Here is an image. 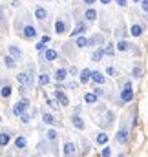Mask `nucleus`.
<instances>
[{
  "instance_id": "2eb2a0df",
  "label": "nucleus",
  "mask_w": 148,
  "mask_h": 157,
  "mask_svg": "<svg viewBox=\"0 0 148 157\" xmlns=\"http://www.w3.org/2000/svg\"><path fill=\"white\" fill-rule=\"evenodd\" d=\"M73 152H75V146H73V143H66V144H64V153H66V155H71Z\"/></svg>"
},
{
  "instance_id": "412c9836",
  "label": "nucleus",
  "mask_w": 148,
  "mask_h": 157,
  "mask_svg": "<svg viewBox=\"0 0 148 157\" xmlns=\"http://www.w3.org/2000/svg\"><path fill=\"white\" fill-rule=\"evenodd\" d=\"M15 146H17V148H24V146H26V139L24 137H17Z\"/></svg>"
},
{
  "instance_id": "f257e3e1",
  "label": "nucleus",
  "mask_w": 148,
  "mask_h": 157,
  "mask_svg": "<svg viewBox=\"0 0 148 157\" xmlns=\"http://www.w3.org/2000/svg\"><path fill=\"white\" fill-rule=\"evenodd\" d=\"M28 106H29L28 99H22V101H18V102L15 104V108H13V113H15V115H22V113H26Z\"/></svg>"
},
{
  "instance_id": "2f4dec72",
  "label": "nucleus",
  "mask_w": 148,
  "mask_h": 157,
  "mask_svg": "<svg viewBox=\"0 0 148 157\" xmlns=\"http://www.w3.org/2000/svg\"><path fill=\"white\" fill-rule=\"evenodd\" d=\"M35 48H37V51H42V49L46 48V42H42V40H40V42H38V44H37Z\"/></svg>"
},
{
  "instance_id": "a878e982",
  "label": "nucleus",
  "mask_w": 148,
  "mask_h": 157,
  "mask_svg": "<svg viewBox=\"0 0 148 157\" xmlns=\"http://www.w3.org/2000/svg\"><path fill=\"white\" fill-rule=\"evenodd\" d=\"M4 60H6V66L7 68H15V59L13 57H6Z\"/></svg>"
},
{
  "instance_id": "9d476101",
  "label": "nucleus",
  "mask_w": 148,
  "mask_h": 157,
  "mask_svg": "<svg viewBox=\"0 0 148 157\" xmlns=\"http://www.w3.org/2000/svg\"><path fill=\"white\" fill-rule=\"evenodd\" d=\"M46 15H48V13H46V9H44V7H37V9H35V17H37L38 20H44Z\"/></svg>"
},
{
  "instance_id": "7c9ffc66",
  "label": "nucleus",
  "mask_w": 148,
  "mask_h": 157,
  "mask_svg": "<svg viewBox=\"0 0 148 157\" xmlns=\"http://www.w3.org/2000/svg\"><path fill=\"white\" fill-rule=\"evenodd\" d=\"M117 48H119V49H121V51H124V49H126V48H128V42H124V40H121V42H119V44H117Z\"/></svg>"
},
{
  "instance_id": "5701e85b",
  "label": "nucleus",
  "mask_w": 148,
  "mask_h": 157,
  "mask_svg": "<svg viewBox=\"0 0 148 157\" xmlns=\"http://www.w3.org/2000/svg\"><path fill=\"white\" fill-rule=\"evenodd\" d=\"M77 46H79V48H86V46H88V40L84 38V37H79V38H77Z\"/></svg>"
},
{
  "instance_id": "423d86ee",
  "label": "nucleus",
  "mask_w": 148,
  "mask_h": 157,
  "mask_svg": "<svg viewBox=\"0 0 148 157\" xmlns=\"http://www.w3.org/2000/svg\"><path fill=\"white\" fill-rule=\"evenodd\" d=\"M55 97H57V101H59L60 104H64V106H68V104H70V102H68V97H66L60 90H57V91H55Z\"/></svg>"
},
{
  "instance_id": "9b49d317",
  "label": "nucleus",
  "mask_w": 148,
  "mask_h": 157,
  "mask_svg": "<svg viewBox=\"0 0 148 157\" xmlns=\"http://www.w3.org/2000/svg\"><path fill=\"white\" fill-rule=\"evenodd\" d=\"M102 55H104L102 49H95L93 53H91V60H93V62H99V60L102 59Z\"/></svg>"
},
{
  "instance_id": "39448f33",
  "label": "nucleus",
  "mask_w": 148,
  "mask_h": 157,
  "mask_svg": "<svg viewBox=\"0 0 148 157\" xmlns=\"http://www.w3.org/2000/svg\"><path fill=\"white\" fill-rule=\"evenodd\" d=\"M91 80L95 82V84H104V80H106V79H104L99 71H91Z\"/></svg>"
},
{
  "instance_id": "0eeeda50",
  "label": "nucleus",
  "mask_w": 148,
  "mask_h": 157,
  "mask_svg": "<svg viewBox=\"0 0 148 157\" xmlns=\"http://www.w3.org/2000/svg\"><path fill=\"white\" fill-rule=\"evenodd\" d=\"M90 79H91V71L90 69H82L81 71V82H82V84H86Z\"/></svg>"
},
{
  "instance_id": "f8f14e48",
  "label": "nucleus",
  "mask_w": 148,
  "mask_h": 157,
  "mask_svg": "<svg viewBox=\"0 0 148 157\" xmlns=\"http://www.w3.org/2000/svg\"><path fill=\"white\" fill-rule=\"evenodd\" d=\"M44 57H46V60H55L57 59V51L55 49H46Z\"/></svg>"
},
{
  "instance_id": "de8ad7c7",
  "label": "nucleus",
  "mask_w": 148,
  "mask_h": 157,
  "mask_svg": "<svg viewBox=\"0 0 148 157\" xmlns=\"http://www.w3.org/2000/svg\"><path fill=\"white\" fill-rule=\"evenodd\" d=\"M0 121H2V117H0Z\"/></svg>"
},
{
  "instance_id": "c756f323",
  "label": "nucleus",
  "mask_w": 148,
  "mask_h": 157,
  "mask_svg": "<svg viewBox=\"0 0 148 157\" xmlns=\"http://www.w3.org/2000/svg\"><path fill=\"white\" fill-rule=\"evenodd\" d=\"M48 139L55 141V139H57V132H55V130H48Z\"/></svg>"
},
{
  "instance_id": "c03bdc74",
  "label": "nucleus",
  "mask_w": 148,
  "mask_h": 157,
  "mask_svg": "<svg viewBox=\"0 0 148 157\" xmlns=\"http://www.w3.org/2000/svg\"><path fill=\"white\" fill-rule=\"evenodd\" d=\"M119 157H124V153H121V155H119Z\"/></svg>"
},
{
  "instance_id": "cd10ccee",
  "label": "nucleus",
  "mask_w": 148,
  "mask_h": 157,
  "mask_svg": "<svg viewBox=\"0 0 148 157\" xmlns=\"http://www.w3.org/2000/svg\"><path fill=\"white\" fill-rule=\"evenodd\" d=\"M38 82H40L42 86H46L48 82H49V77H48V75H40V77H38Z\"/></svg>"
},
{
  "instance_id": "a211bd4d",
  "label": "nucleus",
  "mask_w": 148,
  "mask_h": 157,
  "mask_svg": "<svg viewBox=\"0 0 148 157\" xmlns=\"http://www.w3.org/2000/svg\"><path fill=\"white\" fill-rule=\"evenodd\" d=\"M73 124H75V128H79V130L84 128V122H82V119L79 117V115H75V117H73Z\"/></svg>"
},
{
  "instance_id": "f3484780",
  "label": "nucleus",
  "mask_w": 148,
  "mask_h": 157,
  "mask_svg": "<svg viewBox=\"0 0 148 157\" xmlns=\"http://www.w3.org/2000/svg\"><path fill=\"white\" fill-rule=\"evenodd\" d=\"M9 139H11V137H9V133H0V146H6L7 143H9Z\"/></svg>"
},
{
  "instance_id": "dca6fc26",
  "label": "nucleus",
  "mask_w": 148,
  "mask_h": 157,
  "mask_svg": "<svg viewBox=\"0 0 148 157\" xmlns=\"http://www.w3.org/2000/svg\"><path fill=\"white\" fill-rule=\"evenodd\" d=\"M130 33H132L133 37H139V35L143 33V27H141V26H137V24H135V26H132V29H130Z\"/></svg>"
},
{
  "instance_id": "e433bc0d",
  "label": "nucleus",
  "mask_w": 148,
  "mask_h": 157,
  "mask_svg": "<svg viewBox=\"0 0 148 157\" xmlns=\"http://www.w3.org/2000/svg\"><path fill=\"white\" fill-rule=\"evenodd\" d=\"M106 73H108V75H112V77H113V75H115V69H113V68L110 66V68L106 69Z\"/></svg>"
},
{
  "instance_id": "49530a36",
  "label": "nucleus",
  "mask_w": 148,
  "mask_h": 157,
  "mask_svg": "<svg viewBox=\"0 0 148 157\" xmlns=\"http://www.w3.org/2000/svg\"><path fill=\"white\" fill-rule=\"evenodd\" d=\"M13 2H18V0H13Z\"/></svg>"
},
{
  "instance_id": "1a4fd4ad",
  "label": "nucleus",
  "mask_w": 148,
  "mask_h": 157,
  "mask_svg": "<svg viewBox=\"0 0 148 157\" xmlns=\"http://www.w3.org/2000/svg\"><path fill=\"white\" fill-rule=\"evenodd\" d=\"M55 31H57L59 35H62L66 31V24L62 22V20H57V22H55Z\"/></svg>"
},
{
  "instance_id": "bb28decb",
  "label": "nucleus",
  "mask_w": 148,
  "mask_h": 157,
  "mask_svg": "<svg viewBox=\"0 0 148 157\" xmlns=\"http://www.w3.org/2000/svg\"><path fill=\"white\" fill-rule=\"evenodd\" d=\"M9 53H11L13 57H20V51H18V48H15V46H9Z\"/></svg>"
},
{
  "instance_id": "c9c22d12",
  "label": "nucleus",
  "mask_w": 148,
  "mask_h": 157,
  "mask_svg": "<svg viewBox=\"0 0 148 157\" xmlns=\"http://www.w3.org/2000/svg\"><path fill=\"white\" fill-rule=\"evenodd\" d=\"M143 11L148 13V0H143Z\"/></svg>"
},
{
  "instance_id": "4be33fe9",
  "label": "nucleus",
  "mask_w": 148,
  "mask_h": 157,
  "mask_svg": "<svg viewBox=\"0 0 148 157\" xmlns=\"http://www.w3.org/2000/svg\"><path fill=\"white\" fill-rule=\"evenodd\" d=\"M84 17H86L88 20H95V17H97V11H93V9H88V11H86V15H84Z\"/></svg>"
},
{
  "instance_id": "f03ea898",
  "label": "nucleus",
  "mask_w": 148,
  "mask_h": 157,
  "mask_svg": "<svg viewBox=\"0 0 148 157\" xmlns=\"http://www.w3.org/2000/svg\"><path fill=\"white\" fill-rule=\"evenodd\" d=\"M132 97H133V93H132V84H130V82H126L124 88H123V93H121V99H123L124 102H130Z\"/></svg>"
},
{
  "instance_id": "b1692460",
  "label": "nucleus",
  "mask_w": 148,
  "mask_h": 157,
  "mask_svg": "<svg viewBox=\"0 0 148 157\" xmlns=\"http://www.w3.org/2000/svg\"><path fill=\"white\" fill-rule=\"evenodd\" d=\"M42 119H44V122H46V124H53V122H55L53 115H49V113H44V117H42Z\"/></svg>"
},
{
  "instance_id": "6e6552de",
  "label": "nucleus",
  "mask_w": 148,
  "mask_h": 157,
  "mask_svg": "<svg viewBox=\"0 0 148 157\" xmlns=\"http://www.w3.org/2000/svg\"><path fill=\"white\" fill-rule=\"evenodd\" d=\"M84 31H86V24H77V27L71 31V37H77V35H81V33H84Z\"/></svg>"
},
{
  "instance_id": "473e14b6",
  "label": "nucleus",
  "mask_w": 148,
  "mask_h": 157,
  "mask_svg": "<svg viewBox=\"0 0 148 157\" xmlns=\"http://www.w3.org/2000/svg\"><path fill=\"white\" fill-rule=\"evenodd\" d=\"M20 119H22V122H28L29 121V115L28 113H22V115H20Z\"/></svg>"
},
{
  "instance_id": "6ab92c4d",
  "label": "nucleus",
  "mask_w": 148,
  "mask_h": 157,
  "mask_svg": "<svg viewBox=\"0 0 148 157\" xmlns=\"http://www.w3.org/2000/svg\"><path fill=\"white\" fill-rule=\"evenodd\" d=\"M0 95H2V97H9V95H11V86H2Z\"/></svg>"
},
{
  "instance_id": "a18cd8bd",
  "label": "nucleus",
  "mask_w": 148,
  "mask_h": 157,
  "mask_svg": "<svg viewBox=\"0 0 148 157\" xmlns=\"http://www.w3.org/2000/svg\"><path fill=\"white\" fill-rule=\"evenodd\" d=\"M133 2H141V0H133Z\"/></svg>"
},
{
  "instance_id": "4c0bfd02",
  "label": "nucleus",
  "mask_w": 148,
  "mask_h": 157,
  "mask_svg": "<svg viewBox=\"0 0 148 157\" xmlns=\"http://www.w3.org/2000/svg\"><path fill=\"white\" fill-rule=\"evenodd\" d=\"M133 77H141V71H139V68H135V69H133Z\"/></svg>"
},
{
  "instance_id": "f704fd0d",
  "label": "nucleus",
  "mask_w": 148,
  "mask_h": 157,
  "mask_svg": "<svg viewBox=\"0 0 148 157\" xmlns=\"http://www.w3.org/2000/svg\"><path fill=\"white\" fill-rule=\"evenodd\" d=\"M48 104H49V106H51V108H53V110H55V108L59 106V104H57V101H48Z\"/></svg>"
},
{
  "instance_id": "ddd939ff",
  "label": "nucleus",
  "mask_w": 148,
  "mask_h": 157,
  "mask_svg": "<svg viewBox=\"0 0 148 157\" xmlns=\"http://www.w3.org/2000/svg\"><path fill=\"white\" fill-rule=\"evenodd\" d=\"M66 75H68L66 69H57V71H55V79H57V80H64Z\"/></svg>"
},
{
  "instance_id": "79ce46f5",
  "label": "nucleus",
  "mask_w": 148,
  "mask_h": 157,
  "mask_svg": "<svg viewBox=\"0 0 148 157\" xmlns=\"http://www.w3.org/2000/svg\"><path fill=\"white\" fill-rule=\"evenodd\" d=\"M2 15H4V9L0 7V20H2Z\"/></svg>"
},
{
  "instance_id": "7ed1b4c3",
  "label": "nucleus",
  "mask_w": 148,
  "mask_h": 157,
  "mask_svg": "<svg viewBox=\"0 0 148 157\" xmlns=\"http://www.w3.org/2000/svg\"><path fill=\"white\" fill-rule=\"evenodd\" d=\"M18 82L20 84H24V86H29V84H33V79H31L28 73H20V75H17Z\"/></svg>"
},
{
  "instance_id": "aec40b11",
  "label": "nucleus",
  "mask_w": 148,
  "mask_h": 157,
  "mask_svg": "<svg viewBox=\"0 0 148 157\" xmlns=\"http://www.w3.org/2000/svg\"><path fill=\"white\" fill-rule=\"evenodd\" d=\"M126 137H128V133H126L124 130H119V133H117V141H119V143H126Z\"/></svg>"
},
{
  "instance_id": "393cba45",
  "label": "nucleus",
  "mask_w": 148,
  "mask_h": 157,
  "mask_svg": "<svg viewBox=\"0 0 148 157\" xmlns=\"http://www.w3.org/2000/svg\"><path fill=\"white\" fill-rule=\"evenodd\" d=\"M106 141H108V135H106V133H99V135H97V143H99V144H104Z\"/></svg>"
},
{
  "instance_id": "72a5a7b5",
  "label": "nucleus",
  "mask_w": 148,
  "mask_h": 157,
  "mask_svg": "<svg viewBox=\"0 0 148 157\" xmlns=\"http://www.w3.org/2000/svg\"><path fill=\"white\" fill-rule=\"evenodd\" d=\"M110 152H112L110 148H104L102 150V157H110Z\"/></svg>"
},
{
  "instance_id": "4468645a",
  "label": "nucleus",
  "mask_w": 148,
  "mask_h": 157,
  "mask_svg": "<svg viewBox=\"0 0 148 157\" xmlns=\"http://www.w3.org/2000/svg\"><path fill=\"white\" fill-rule=\"evenodd\" d=\"M84 101L88 104H93V102H97V95H95V93H86V95H84Z\"/></svg>"
},
{
  "instance_id": "c85d7f7f",
  "label": "nucleus",
  "mask_w": 148,
  "mask_h": 157,
  "mask_svg": "<svg viewBox=\"0 0 148 157\" xmlns=\"http://www.w3.org/2000/svg\"><path fill=\"white\" fill-rule=\"evenodd\" d=\"M102 51H104V55H113V46H112V44H108Z\"/></svg>"
},
{
  "instance_id": "ea45409f",
  "label": "nucleus",
  "mask_w": 148,
  "mask_h": 157,
  "mask_svg": "<svg viewBox=\"0 0 148 157\" xmlns=\"http://www.w3.org/2000/svg\"><path fill=\"white\" fill-rule=\"evenodd\" d=\"M117 4L119 6H126V0H117Z\"/></svg>"
},
{
  "instance_id": "20e7f679",
  "label": "nucleus",
  "mask_w": 148,
  "mask_h": 157,
  "mask_svg": "<svg viewBox=\"0 0 148 157\" xmlns=\"http://www.w3.org/2000/svg\"><path fill=\"white\" fill-rule=\"evenodd\" d=\"M22 35H24L26 38H33V37L37 35V29H35L33 26H26V27H24V33H22Z\"/></svg>"
},
{
  "instance_id": "37998d69",
  "label": "nucleus",
  "mask_w": 148,
  "mask_h": 157,
  "mask_svg": "<svg viewBox=\"0 0 148 157\" xmlns=\"http://www.w3.org/2000/svg\"><path fill=\"white\" fill-rule=\"evenodd\" d=\"M101 2H102V4H110V2H112V0H101Z\"/></svg>"
},
{
  "instance_id": "a19ab883",
  "label": "nucleus",
  "mask_w": 148,
  "mask_h": 157,
  "mask_svg": "<svg viewBox=\"0 0 148 157\" xmlns=\"http://www.w3.org/2000/svg\"><path fill=\"white\" fill-rule=\"evenodd\" d=\"M93 2H97V0H84V4H93Z\"/></svg>"
},
{
  "instance_id": "58836bf2",
  "label": "nucleus",
  "mask_w": 148,
  "mask_h": 157,
  "mask_svg": "<svg viewBox=\"0 0 148 157\" xmlns=\"http://www.w3.org/2000/svg\"><path fill=\"white\" fill-rule=\"evenodd\" d=\"M95 95H97V97L102 95V90H101V88H95Z\"/></svg>"
}]
</instances>
